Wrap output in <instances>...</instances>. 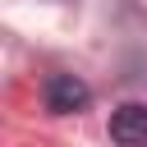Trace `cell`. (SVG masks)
Wrapping results in <instances>:
<instances>
[{
  "label": "cell",
  "mask_w": 147,
  "mask_h": 147,
  "mask_svg": "<svg viewBox=\"0 0 147 147\" xmlns=\"http://www.w3.org/2000/svg\"><path fill=\"white\" fill-rule=\"evenodd\" d=\"M41 96H46V110H51V115H74V110H83V106L92 101L87 83L74 78V74H51L46 87H41Z\"/></svg>",
  "instance_id": "obj_1"
},
{
  "label": "cell",
  "mask_w": 147,
  "mask_h": 147,
  "mask_svg": "<svg viewBox=\"0 0 147 147\" xmlns=\"http://www.w3.org/2000/svg\"><path fill=\"white\" fill-rule=\"evenodd\" d=\"M110 138L119 147H147V106L142 101H124L110 115Z\"/></svg>",
  "instance_id": "obj_2"
}]
</instances>
